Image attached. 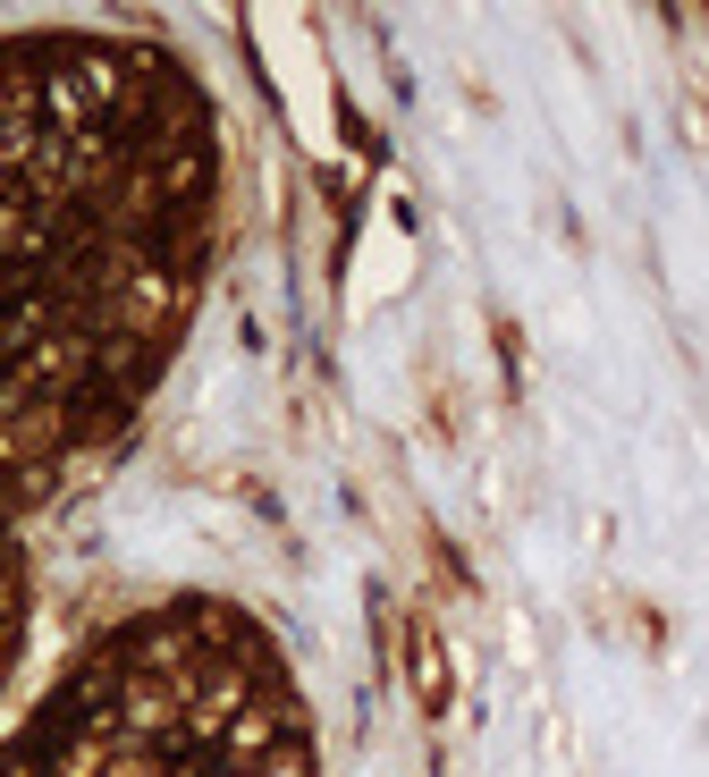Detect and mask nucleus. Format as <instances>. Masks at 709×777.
<instances>
[{"label": "nucleus", "mask_w": 709, "mask_h": 777, "mask_svg": "<svg viewBox=\"0 0 709 777\" xmlns=\"http://www.w3.org/2000/svg\"><path fill=\"white\" fill-rule=\"evenodd\" d=\"M414 677H422V702L440 710V702H448V684H440V659H431V634H414Z\"/></svg>", "instance_id": "nucleus-1"}]
</instances>
